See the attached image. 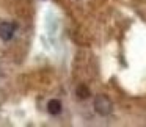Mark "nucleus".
I'll list each match as a JSON object with an SVG mask.
<instances>
[{
  "label": "nucleus",
  "instance_id": "nucleus-2",
  "mask_svg": "<svg viewBox=\"0 0 146 127\" xmlns=\"http://www.w3.org/2000/svg\"><path fill=\"white\" fill-rule=\"evenodd\" d=\"M14 32H16V24H11V22L0 24V38L3 41H10L14 36Z\"/></svg>",
  "mask_w": 146,
  "mask_h": 127
},
{
  "label": "nucleus",
  "instance_id": "nucleus-4",
  "mask_svg": "<svg viewBox=\"0 0 146 127\" xmlns=\"http://www.w3.org/2000/svg\"><path fill=\"white\" fill-rule=\"evenodd\" d=\"M76 94H77V97H79L80 101H83V99L90 97V89L86 88V85H79L77 89H76Z\"/></svg>",
  "mask_w": 146,
  "mask_h": 127
},
{
  "label": "nucleus",
  "instance_id": "nucleus-3",
  "mask_svg": "<svg viewBox=\"0 0 146 127\" xmlns=\"http://www.w3.org/2000/svg\"><path fill=\"white\" fill-rule=\"evenodd\" d=\"M61 102L58 101V99H50V101L47 102V111L50 114H58V113H61Z\"/></svg>",
  "mask_w": 146,
  "mask_h": 127
},
{
  "label": "nucleus",
  "instance_id": "nucleus-1",
  "mask_svg": "<svg viewBox=\"0 0 146 127\" xmlns=\"http://www.w3.org/2000/svg\"><path fill=\"white\" fill-rule=\"evenodd\" d=\"M94 110H96V113H99L101 116H107V114H110L111 110H113V104H111V101L105 94H99V96H96V99H94Z\"/></svg>",
  "mask_w": 146,
  "mask_h": 127
}]
</instances>
